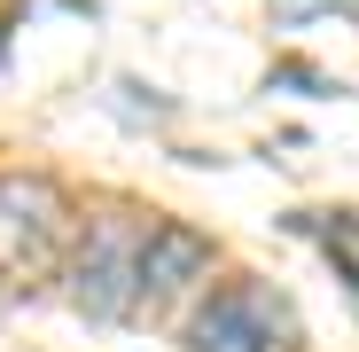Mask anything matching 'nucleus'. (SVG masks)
I'll use <instances>...</instances> for the list:
<instances>
[{
  "instance_id": "obj_1",
  "label": "nucleus",
  "mask_w": 359,
  "mask_h": 352,
  "mask_svg": "<svg viewBox=\"0 0 359 352\" xmlns=\"http://www.w3.org/2000/svg\"><path fill=\"white\" fill-rule=\"evenodd\" d=\"M71 235V204L39 172H0V289H32Z\"/></svg>"
},
{
  "instance_id": "obj_2",
  "label": "nucleus",
  "mask_w": 359,
  "mask_h": 352,
  "mask_svg": "<svg viewBox=\"0 0 359 352\" xmlns=\"http://www.w3.org/2000/svg\"><path fill=\"white\" fill-rule=\"evenodd\" d=\"M141 243H149V219H126V211L86 227L71 259V306L86 321H126L141 306Z\"/></svg>"
},
{
  "instance_id": "obj_3",
  "label": "nucleus",
  "mask_w": 359,
  "mask_h": 352,
  "mask_svg": "<svg viewBox=\"0 0 359 352\" xmlns=\"http://www.w3.org/2000/svg\"><path fill=\"white\" fill-rule=\"evenodd\" d=\"M211 274V243L180 219H149V243H141V306L133 313H164L180 289H196Z\"/></svg>"
},
{
  "instance_id": "obj_4",
  "label": "nucleus",
  "mask_w": 359,
  "mask_h": 352,
  "mask_svg": "<svg viewBox=\"0 0 359 352\" xmlns=\"http://www.w3.org/2000/svg\"><path fill=\"white\" fill-rule=\"evenodd\" d=\"M188 352H273V321L258 289H219L188 321Z\"/></svg>"
},
{
  "instance_id": "obj_5",
  "label": "nucleus",
  "mask_w": 359,
  "mask_h": 352,
  "mask_svg": "<svg viewBox=\"0 0 359 352\" xmlns=\"http://www.w3.org/2000/svg\"><path fill=\"white\" fill-rule=\"evenodd\" d=\"M328 8H359V0H273L281 24H305V16H328Z\"/></svg>"
}]
</instances>
